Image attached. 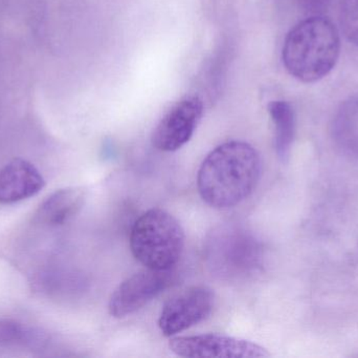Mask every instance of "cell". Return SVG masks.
Returning <instances> with one entry per match:
<instances>
[{"label":"cell","instance_id":"obj_10","mask_svg":"<svg viewBox=\"0 0 358 358\" xmlns=\"http://www.w3.org/2000/svg\"><path fill=\"white\" fill-rule=\"evenodd\" d=\"M331 132L338 149L358 160V95L340 105L332 121Z\"/></svg>","mask_w":358,"mask_h":358},{"label":"cell","instance_id":"obj_11","mask_svg":"<svg viewBox=\"0 0 358 358\" xmlns=\"http://www.w3.org/2000/svg\"><path fill=\"white\" fill-rule=\"evenodd\" d=\"M85 200V191L79 187L59 189L41 204L39 218L50 225L65 224L79 214Z\"/></svg>","mask_w":358,"mask_h":358},{"label":"cell","instance_id":"obj_5","mask_svg":"<svg viewBox=\"0 0 358 358\" xmlns=\"http://www.w3.org/2000/svg\"><path fill=\"white\" fill-rule=\"evenodd\" d=\"M215 305V294L206 286H192L170 298L163 307L159 327L167 338L206 321Z\"/></svg>","mask_w":358,"mask_h":358},{"label":"cell","instance_id":"obj_14","mask_svg":"<svg viewBox=\"0 0 358 358\" xmlns=\"http://www.w3.org/2000/svg\"><path fill=\"white\" fill-rule=\"evenodd\" d=\"M340 23L345 37L358 46V0H343Z\"/></svg>","mask_w":358,"mask_h":358},{"label":"cell","instance_id":"obj_1","mask_svg":"<svg viewBox=\"0 0 358 358\" xmlns=\"http://www.w3.org/2000/svg\"><path fill=\"white\" fill-rule=\"evenodd\" d=\"M262 172L260 155L243 141H229L213 149L197 174L201 199L210 207L227 209L248 199Z\"/></svg>","mask_w":358,"mask_h":358},{"label":"cell","instance_id":"obj_8","mask_svg":"<svg viewBox=\"0 0 358 358\" xmlns=\"http://www.w3.org/2000/svg\"><path fill=\"white\" fill-rule=\"evenodd\" d=\"M203 104L198 97H187L176 103L162 118L152 134L159 151H176L187 144L201 120Z\"/></svg>","mask_w":358,"mask_h":358},{"label":"cell","instance_id":"obj_15","mask_svg":"<svg viewBox=\"0 0 358 358\" xmlns=\"http://www.w3.org/2000/svg\"><path fill=\"white\" fill-rule=\"evenodd\" d=\"M299 8L310 15V16H317L322 15L328 10L331 6L334 0H296Z\"/></svg>","mask_w":358,"mask_h":358},{"label":"cell","instance_id":"obj_2","mask_svg":"<svg viewBox=\"0 0 358 358\" xmlns=\"http://www.w3.org/2000/svg\"><path fill=\"white\" fill-rule=\"evenodd\" d=\"M340 52L341 38L336 25L317 15L290 29L284 41L282 59L290 75L310 83L334 69Z\"/></svg>","mask_w":358,"mask_h":358},{"label":"cell","instance_id":"obj_6","mask_svg":"<svg viewBox=\"0 0 358 358\" xmlns=\"http://www.w3.org/2000/svg\"><path fill=\"white\" fill-rule=\"evenodd\" d=\"M172 270L145 269L122 282L111 294L108 310L111 317L123 319L141 310L169 287Z\"/></svg>","mask_w":358,"mask_h":358},{"label":"cell","instance_id":"obj_4","mask_svg":"<svg viewBox=\"0 0 358 358\" xmlns=\"http://www.w3.org/2000/svg\"><path fill=\"white\" fill-rule=\"evenodd\" d=\"M185 242V231L178 221L159 208L143 214L130 233L134 258L153 270H172L182 256Z\"/></svg>","mask_w":358,"mask_h":358},{"label":"cell","instance_id":"obj_12","mask_svg":"<svg viewBox=\"0 0 358 358\" xmlns=\"http://www.w3.org/2000/svg\"><path fill=\"white\" fill-rule=\"evenodd\" d=\"M268 113L275 125V147L278 158L283 163L289 159L296 135V116L294 109L286 101H271Z\"/></svg>","mask_w":358,"mask_h":358},{"label":"cell","instance_id":"obj_13","mask_svg":"<svg viewBox=\"0 0 358 358\" xmlns=\"http://www.w3.org/2000/svg\"><path fill=\"white\" fill-rule=\"evenodd\" d=\"M45 336L25 327L22 324L8 319H0V345H22L27 347L41 346Z\"/></svg>","mask_w":358,"mask_h":358},{"label":"cell","instance_id":"obj_9","mask_svg":"<svg viewBox=\"0 0 358 358\" xmlns=\"http://www.w3.org/2000/svg\"><path fill=\"white\" fill-rule=\"evenodd\" d=\"M45 186L39 170L23 159H15L0 170V203L12 204L29 199Z\"/></svg>","mask_w":358,"mask_h":358},{"label":"cell","instance_id":"obj_7","mask_svg":"<svg viewBox=\"0 0 358 358\" xmlns=\"http://www.w3.org/2000/svg\"><path fill=\"white\" fill-rule=\"evenodd\" d=\"M174 354L189 358H259L271 357L266 349L250 340L222 336L200 334L170 340Z\"/></svg>","mask_w":358,"mask_h":358},{"label":"cell","instance_id":"obj_3","mask_svg":"<svg viewBox=\"0 0 358 358\" xmlns=\"http://www.w3.org/2000/svg\"><path fill=\"white\" fill-rule=\"evenodd\" d=\"M204 256L213 275L223 281L237 282L262 268L264 252L252 231L236 223H224L208 233Z\"/></svg>","mask_w":358,"mask_h":358}]
</instances>
